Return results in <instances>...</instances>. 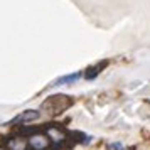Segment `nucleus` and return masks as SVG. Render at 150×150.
<instances>
[{"label": "nucleus", "mask_w": 150, "mask_h": 150, "mask_svg": "<svg viewBox=\"0 0 150 150\" xmlns=\"http://www.w3.org/2000/svg\"><path fill=\"white\" fill-rule=\"evenodd\" d=\"M106 64H108V62H106V61H103L101 64H100V66H96V68L89 69V71H91V73H86V78H88V79H91V78H95V76L98 74V73H101V69L105 68V66H106Z\"/></svg>", "instance_id": "6"}, {"label": "nucleus", "mask_w": 150, "mask_h": 150, "mask_svg": "<svg viewBox=\"0 0 150 150\" xmlns=\"http://www.w3.org/2000/svg\"><path fill=\"white\" fill-rule=\"evenodd\" d=\"M29 142H25L24 138H19V137H15V138H10L7 143V149L8 150H25L27 149Z\"/></svg>", "instance_id": "5"}, {"label": "nucleus", "mask_w": 150, "mask_h": 150, "mask_svg": "<svg viewBox=\"0 0 150 150\" xmlns=\"http://www.w3.org/2000/svg\"><path fill=\"white\" fill-rule=\"evenodd\" d=\"M110 149L111 150H120L122 149V145H120V143H113V145H110Z\"/></svg>", "instance_id": "7"}, {"label": "nucleus", "mask_w": 150, "mask_h": 150, "mask_svg": "<svg viewBox=\"0 0 150 150\" xmlns=\"http://www.w3.org/2000/svg\"><path fill=\"white\" fill-rule=\"evenodd\" d=\"M71 105H73V98L66 95H54L42 103V110H46L47 115H59L64 110H68Z\"/></svg>", "instance_id": "1"}, {"label": "nucleus", "mask_w": 150, "mask_h": 150, "mask_svg": "<svg viewBox=\"0 0 150 150\" xmlns=\"http://www.w3.org/2000/svg\"><path fill=\"white\" fill-rule=\"evenodd\" d=\"M27 142L32 150H47L51 145V138L47 137V133H34L29 137Z\"/></svg>", "instance_id": "2"}, {"label": "nucleus", "mask_w": 150, "mask_h": 150, "mask_svg": "<svg viewBox=\"0 0 150 150\" xmlns=\"http://www.w3.org/2000/svg\"><path fill=\"white\" fill-rule=\"evenodd\" d=\"M39 118V111H35V110H25V111H22L21 115H17L10 122V125H15V123H27V122H34Z\"/></svg>", "instance_id": "3"}, {"label": "nucleus", "mask_w": 150, "mask_h": 150, "mask_svg": "<svg viewBox=\"0 0 150 150\" xmlns=\"http://www.w3.org/2000/svg\"><path fill=\"white\" fill-rule=\"evenodd\" d=\"M46 133H47V137L56 143L62 142V140L66 138V133H64L61 128H57V127H49V128L46 130Z\"/></svg>", "instance_id": "4"}, {"label": "nucleus", "mask_w": 150, "mask_h": 150, "mask_svg": "<svg viewBox=\"0 0 150 150\" xmlns=\"http://www.w3.org/2000/svg\"><path fill=\"white\" fill-rule=\"evenodd\" d=\"M0 150H8V149H5V147H0Z\"/></svg>", "instance_id": "8"}]
</instances>
